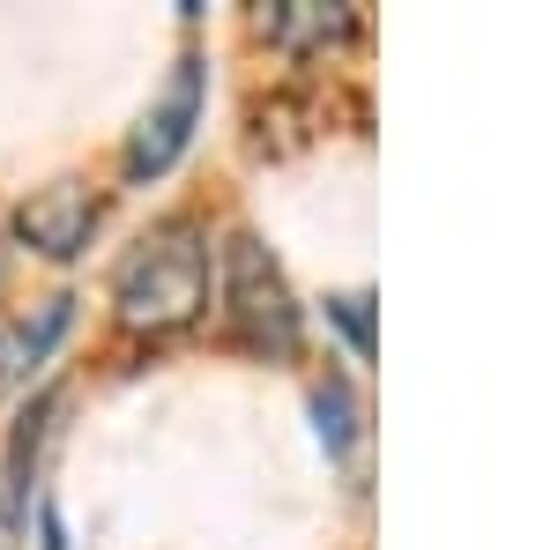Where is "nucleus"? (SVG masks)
Segmentation results:
<instances>
[{
    "mask_svg": "<svg viewBox=\"0 0 558 550\" xmlns=\"http://www.w3.org/2000/svg\"><path fill=\"white\" fill-rule=\"evenodd\" d=\"M52 417V402H38L23 431H15V454H8V521H23V484H31V454H38V424Z\"/></svg>",
    "mask_w": 558,
    "mask_h": 550,
    "instance_id": "6e6552de",
    "label": "nucleus"
},
{
    "mask_svg": "<svg viewBox=\"0 0 558 550\" xmlns=\"http://www.w3.org/2000/svg\"><path fill=\"white\" fill-rule=\"evenodd\" d=\"M68 320H75V297H45L38 313L0 320V394H15V387L38 380L45 357H52V350H60V335H68Z\"/></svg>",
    "mask_w": 558,
    "mask_h": 550,
    "instance_id": "39448f33",
    "label": "nucleus"
},
{
    "mask_svg": "<svg viewBox=\"0 0 558 550\" xmlns=\"http://www.w3.org/2000/svg\"><path fill=\"white\" fill-rule=\"evenodd\" d=\"M313 417H320V447H328V454H343L350 439H357V410H350L343 380H328L320 394H313Z\"/></svg>",
    "mask_w": 558,
    "mask_h": 550,
    "instance_id": "0eeeda50",
    "label": "nucleus"
},
{
    "mask_svg": "<svg viewBox=\"0 0 558 550\" xmlns=\"http://www.w3.org/2000/svg\"><path fill=\"white\" fill-rule=\"evenodd\" d=\"M357 30V8H343V0H276L268 8V38L291 45V52H305V45H336Z\"/></svg>",
    "mask_w": 558,
    "mask_h": 550,
    "instance_id": "423d86ee",
    "label": "nucleus"
},
{
    "mask_svg": "<svg viewBox=\"0 0 558 550\" xmlns=\"http://www.w3.org/2000/svg\"><path fill=\"white\" fill-rule=\"evenodd\" d=\"M202 89H209V68H202L194 52H179L165 97L142 112V127H134V142H128V179L134 186H149V179H165V171L179 164V149L194 142V120H202Z\"/></svg>",
    "mask_w": 558,
    "mask_h": 550,
    "instance_id": "7ed1b4c3",
    "label": "nucleus"
},
{
    "mask_svg": "<svg viewBox=\"0 0 558 550\" xmlns=\"http://www.w3.org/2000/svg\"><path fill=\"white\" fill-rule=\"evenodd\" d=\"M38 543L45 550H68V528H60V513H52V506L38 513Z\"/></svg>",
    "mask_w": 558,
    "mask_h": 550,
    "instance_id": "9d476101",
    "label": "nucleus"
},
{
    "mask_svg": "<svg viewBox=\"0 0 558 550\" xmlns=\"http://www.w3.org/2000/svg\"><path fill=\"white\" fill-rule=\"evenodd\" d=\"M112 305H120V328H134V335H172L186 320H202V305H209V239L194 223L149 231L120 260Z\"/></svg>",
    "mask_w": 558,
    "mask_h": 550,
    "instance_id": "f257e3e1",
    "label": "nucleus"
},
{
    "mask_svg": "<svg viewBox=\"0 0 558 550\" xmlns=\"http://www.w3.org/2000/svg\"><path fill=\"white\" fill-rule=\"evenodd\" d=\"M223 313H231V342L254 357H299V297L283 283V268L268 260L254 231H239L223 246Z\"/></svg>",
    "mask_w": 558,
    "mask_h": 550,
    "instance_id": "f03ea898",
    "label": "nucleus"
},
{
    "mask_svg": "<svg viewBox=\"0 0 558 550\" xmlns=\"http://www.w3.org/2000/svg\"><path fill=\"white\" fill-rule=\"evenodd\" d=\"M373 297H328V313H336V328L357 342V357H373V313H365Z\"/></svg>",
    "mask_w": 558,
    "mask_h": 550,
    "instance_id": "1a4fd4ad",
    "label": "nucleus"
},
{
    "mask_svg": "<svg viewBox=\"0 0 558 550\" xmlns=\"http://www.w3.org/2000/svg\"><path fill=\"white\" fill-rule=\"evenodd\" d=\"M15 231H23L45 260H75L89 246V231H97V194H89L83 179H52V186H38V194L15 209Z\"/></svg>",
    "mask_w": 558,
    "mask_h": 550,
    "instance_id": "20e7f679",
    "label": "nucleus"
}]
</instances>
